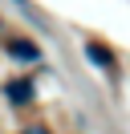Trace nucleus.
Listing matches in <instances>:
<instances>
[{
	"label": "nucleus",
	"mask_w": 130,
	"mask_h": 134,
	"mask_svg": "<svg viewBox=\"0 0 130 134\" xmlns=\"http://www.w3.org/2000/svg\"><path fill=\"white\" fill-rule=\"evenodd\" d=\"M85 57L94 61L98 69H106V73H114V69H118V61H114V53L106 49L102 41H85Z\"/></svg>",
	"instance_id": "1"
},
{
	"label": "nucleus",
	"mask_w": 130,
	"mask_h": 134,
	"mask_svg": "<svg viewBox=\"0 0 130 134\" xmlns=\"http://www.w3.org/2000/svg\"><path fill=\"white\" fill-rule=\"evenodd\" d=\"M8 102H12V106H29L32 102V81L29 77H16V81H8Z\"/></svg>",
	"instance_id": "2"
},
{
	"label": "nucleus",
	"mask_w": 130,
	"mask_h": 134,
	"mask_svg": "<svg viewBox=\"0 0 130 134\" xmlns=\"http://www.w3.org/2000/svg\"><path fill=\"white\" fill-rule=\"evenodd\" d=\"M4 49L12 53L16 61H41V49L32 41H20V37H12V41H4Z\"/></svg>",
	"instance_id": "3"
}]
</instances>
